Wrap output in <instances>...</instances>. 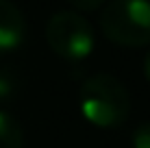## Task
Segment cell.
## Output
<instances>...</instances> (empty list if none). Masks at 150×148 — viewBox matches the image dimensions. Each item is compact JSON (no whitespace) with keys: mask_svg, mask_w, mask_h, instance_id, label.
I'll use <instances>...</instances> for the list:
<instances>
[{"mask_svg":"<svg viewBox=\"0 0 150 148\" xmlns=\"http://www.w3.org/2000/svg\"><path fill=\"white\" fill-rule=\"evenodd\" d=\"M133 148H150V122H142L133 131Z\"/></svg>","mask_w":150,"mask_h":148,"instance_id":"cell-6","label":"cell"},{"mask_svg":"<svg viewBox=\"0 0 150 148\" xmlns=\"http://www.w3.org/2000/svg\"><path fill=\"white\" fill-rule=\"evenodd\" d=\"M46 42L59 57L81 61L91 55L96 46V33L81 13L59 11L46 24Z\"/></svg>","mask_w":150,"mask_h":148,"instance_id":"cell-3","label":"cell"},{"mask_svg":"<svg viewBox=\"0 0 150 148\" xmlns=\"http://www.w3.org/2000/svg\"><path fill=\"white\" fill-rule=\"evenodd\" d=\"M144 74H146V79L150 83V50L146 52V57H144Z\"/></svg>","mask_w":150,"mask_h":148,"instance_id":"cell-9","label":"cell"},{"mask_svg":"<svg viewBox=\"0 0 150 148\" xmlns=\"http://www.w3.org/2000/svg\"><path fill=\"white\" fill-rule=\"evenodd\" d=\"M26 20L11 0H0V52L15 50L24 42Z\"/></svg>","mask_w":150,"mask_h":148,"instance_id":"cell-4","label":"cell"},{"mask_svg":"<svg viewBox=\"0 0 150 148\" xmlns=\"http://www.w3.org/2000/svg\"><path fill=\"white\" fill-rule=\"evenodd\" d=\"M100 30L124 48L150 44V0H111L100 13Z\"/></svg>","mask_w":150,"mask_h":148,"instance_id":"cell-2","label":"cell"},{"mask_svg":"<svg viewBox=\"0 0 150 148\" xmlns=\"http://www.w3.org/2000/svg\"><path fill=\"white\" fill-rule=\"evenodd\" d=\"M68 2L79 11H96L105 4V0H68Z\"/></svg>","mask_w":150,"mask_h":148,"instance_id":"cell-8","label":"cell"},{"mask_svg":"<svg viewBox=\"0 0 150 148\" xmlns=\"http://www.w3.org/2000/svg\"><path fill=\"white\" fill-rule=\"evenodd\" d=\"M0 148H24V131L9 111L0 109Z\"/></svg>","mask_w":150,"mask_h":148,"instance_id":"cell-5","label":"cell"},{"mask_svg":"<svg viewBox=\"0 0 150 148\" xmlns=\"http://www.w3.org/2000/svg\"><path fill=\"white\" fill-rule=\"evenodd\" d=\"M81 113L89 124L100 129H115L131 113V96L122 81L111 74H94L83 81L79 91Z\"/></svg>","mask_w":150,"mask_h":148,"instance_id":"cell-1","label":"cell"},{"mask_svg":"<svg viewBox=\"0 0 150 148\" xmlns=\"http://www.w3.org/2000/svg\"><path fill=\"white\" fill-rule=\"evenodd\" d=\"M15 89V81L9 72H0V100L9 98Z\"/></svg>","mask_w":150,"mask_h":148,"instance_id":"cell-7","label":"cell"}]
</instances>
